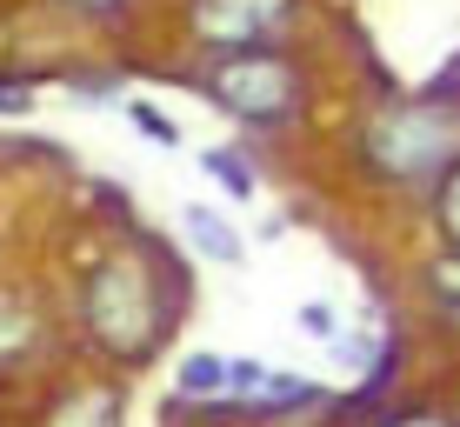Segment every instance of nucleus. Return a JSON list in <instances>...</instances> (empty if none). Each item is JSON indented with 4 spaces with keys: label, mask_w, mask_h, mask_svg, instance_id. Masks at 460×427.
I'll return each instance as SVG.
<instances>
[{
    "label": "nucleus",
    "mask_w": 460,
    "mask_h": 427,
    "mask_svg": "<svg viewBox=\"0 0 460 427\" xmlns=\"http://www.w3.org/2000/svg\"><path fill=\"white\" fill-rule=\"evenodd\" d=\"M67 7H81V13H114L120 0H67Z\"/></svg>",
    "instance_id": "15"
},
{
    "label": "nucleus",
    "mask_w": 460,
    "mask_h": 427,
    "mask_svg": "<svg viewBox=\"0 0 460 427\" xmlns=\"http://www.w3.org/2000/svg\"><path fill=\"white\" fill-rule=\"evenodd\" d=\"M227 374H234V360H220V354H187L181 374H173V387H181V401H214V394H227Z\"/></svg>",
    "instance_id": "6"
},
{
    "label": "nucleus",
    "mask_w": 460,
    "mask_h": 427,
    "mask_svg": "<svg viewBox=\"0 0 460 427\" xmlns=\"http://www.w3.org/2000/svg\"><path fill=\"white\" fill-rule=\"evenodd\" d=\"M81 321L87 334L107 347L114 360H147L167 334V288L147 261L134 254H114L87 274L81 288Z\"/></svg>",
    "instance_id": "1"
},
{
    "label": "nucleus",
    "mask_w": 460,
    "mask_h": 427,
    "mask_svg": "<svg viewBox=\"0 0 460 427\" xmlns=\"http://www.w3.org/2000/svg\"><path fill=\"white\" fill-rule=\"evenodd\" d=\"M187 241H194L208 261H220V267H234V261L247 254V247H241V227H227V214H214L208 200H187Z\"/></svg>",
    "instance_id": "5"
},
{
    "label": "nucleus",
    "mask_w": 460,
    "mask_h": 427,
    "mask_svg": "<svg viewBox=\"0 0 460 427\" xmlns=\"http://www.w3.org/2000/svg\"><path fill=\"white\" fill-rule=\"evenodd\" d=\"M127 114H134V120H140V128H147L154 140H173V128H167V120H161V114H154V107H147V101H134V107H127Z\"/></svg>",
    "instance_id": "14"
},
{
    "label": "nucleus",
    "mask_w": 460,
    "mask_h": 427,
    "mask_svg": "<svg viewBox=\"0 0 460 427\" xmlns=\"http://www.w3.org/2000/svg\"><path fill=\"white\" fill-rule=\"evenodd\" d=\"M300 334L334 341V307H327V300H307V307H300Z\"/></svg>",
    "instance_id": "12"
},
{
    "label": "nucleus",
    "mask_w": 460,
    "mask_h": 427,
    "mask_svg": "<svg viewBox=\"0 0 460 427\" xmlns=\"http://www.w3.org/2000/svg\"><path fill=\"white\" fill-rule=\"evenodd\" d=\"M21 300H7L0 294V354H13V347H27V334H34V321H21Z\"/></svg>",
    "instance_id": "11"
},
{
    "label": "nucleus",
    "mask_w": 460,
    "mask_h": 427,
    "mask_svg": "<svg viewBox=\"0 0 460 427\" xmlns=\"http://www.w3.org/2000/svg\"><path fill=\"white\" fill-rule=\"evenodd\" d=\"M460 147V114L447 107H387L367 128V161L387 181H427L434 167H447Z\"/></svg>",
    "instance_id": "3"
},
{
    "label": "nucleus",
    "mask_w": 460,
    "mask_h": 427,
    "mask_svg": "<svg viewBox=\"0 0 460 427\" xmlns=\"http://www.w3.org/2000/svg\"><path fill=\"white\" fill-rule=\"evenodd\" d=\"M200 167H208V181H220L234 200H253V187H261L241 147H208V154H200Z\"/></svg>",
    "instance_id": "7"
},
{
    "label": "nucleus",
    "mask_w": 460,
    "mask_h": 427,
    "mask_svg": "<svg viewBox=\"0 0 460 427\" xmlns=\"http://www.w3.org/2000/svg\"><path fill=\"white\" fill-rule=\"evenodd\" d=\"M294 0H194L187 7V27H194V40L208 47H261L267 34H274L280 21H288Z\"/></svg>",
    "instance_id": "4"
},
{
    "label": "nucleus",
    "mask_w": 460,
    "mask_h": 427,
    "mask_svg": "<svg viewBox=\"0 0 460 427\" xmlns=\"http://www.w3.org/2000/svg\"><path fill=\"white\" fill-rule=\"evenodd\" d=\"M434 220H440V234L460 247V161L447 167V181H440V200H434Z\"/></svg>",
    "instance_id": "9"
},
{
    "label": "nucleus",
    "mask_w": 460,
    "mask_h": 427,
    "mask_svg": "<svg viewBox=\"0 0 460 427\" xmlns=\"http://www.w3.org/2000/svg\"><path fill=\"white\" fill-rule=\"evenodd\" d=\"M394 427H454V421H440V414H414V421H394Z\"/></svg>",
    "instance_id": "16"
},
{
    "label": "nucleus",
    "mask_w": 460,
    "mask_h": 427,
    "mask_svg": "<svg viewBox=\"0 0 460 427\" xmlns=\"http://www.w3.org/2000/svg\"><path fill=\"white\" fill-rule=\"evenodd\" d=\"M307 401H321V387L314 381H294V374H274V381H267L261 394H253V414H280V407H307Z\"/></svg>",
    "instance_id": "8"
},
{
    "label": "nucleus",
    "mask_w": 460,
    "mask_h": 427,
    "mask_svg": "<svg viewBox=\"0 0 460 427\" xmlns=\"http://www.w3.org/2000/svg\"><path fill=\"white\" fill-rule=\"evenodd\" d=\"M267 381H274V368H267V360H253V354H241V360H234V374H227V394H234V401H253Z\"/></svg>",
    "instance_id": "10"
},
{
    "label": "nucleus",
    "mask_w": 460,
    "mask_h": 427,
    "mask_svg": "<svg viewBox=\"0 0 460 427\" xmlns=\"http://www.w3.org/2000/svg\"><path fill=\"white\" fill-rule=\"evenodd\" d=\"M34 107V87H21V81H0V114H27Z\"/></svg>",
    "instance_id": "13"
},
{
    "label": "nucleus",
    "mask_w": 460,
    "mask_h": 427,
    "mask_svg": "<svg viewBox=\"0 0 460 427\" xmlns=\"http://www.w3.org/2000/svg\"><path fill=\"white\" fill-rule=\"evenodd\" d=\"M208 101L234 120H253V128H274V120L294 114L300 81L294 67L274 54V47H227V54L208 60Z\"/></svg>",
    "instance_id": "2"
}]
</instances>
